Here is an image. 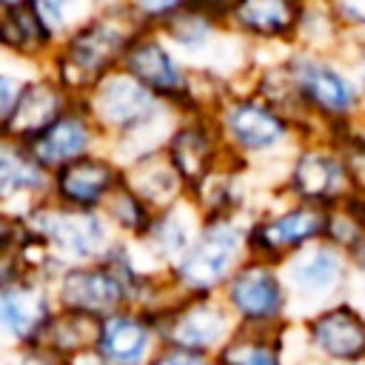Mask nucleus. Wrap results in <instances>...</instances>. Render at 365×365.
Wrapping results in <instances>:
<instances>
[{
    "instance_id": "obj_1",
    "label": "nucleus",
    "mask_w": 365,
    "mask_h": 365,
    "mask_svg": "<svg viewBox=\"0 0 365 365\" xmlns=\"http://www.w3.org/2000/svg\"><path fill=\"white\" fill-rule=\"evenodd\" d=\"M148 29L137 23L128 6H106L91 11L66 40L57 43L48 57V74L74 97L83 100L86 91L103 80L108 71L120 68L128 46Z\"/></svg>"
},
{
    "instance_id": "obj_2",
    "label": "nucleus",
    "mask_w": 365,
    "mask_h": 365,
    "mask_svg": "<svg viewBox=\"0 0 365 365\" xmlns=\"http://www.w3.org/2000/svg\"><path fill=\"white\" fill-rule=\"evenodd\" d=\"M248 257V225L234 214L202 217L194 242L165 271V279L180 297H220Z\"/></svg>"
},
{
    "instance_id": "obj_3",
    "label": "nucleus",
    "mask_w": 365,
    "mask_h": 365,
    "mask_svg": "<svg viewBox=\"0 0 365 365\" xmlns=\"http://www.w3.org/2000/svg\"><path fill=\"white\" fill-rule=\"evenodd\" d=\"M20 225L23 234L40 242L60 265L100 262L117 242L103 211L68 208L54 200H43L29 208L20 217Z\"/></svg>"
},
{
    "instance_id": "obj_4",
    "label": "nucleus",
    "mask_w": 365,
    "mask_h": 365,
    "mask_svg": "<svg viewBox=\"0 0 365 365\" xmlns=\"http://www.w3.org/2000/svg\"><path fill=\"white\" fill-rule=\"evenodd\" d=\"M237 328L251 331H282L294 322L291 297L279 265L248 257L220 291Z\"/></svg>"
},
{
    "instance_id": "obj_5",
    "label": "nucleus",
    "mask_w": 365,
    "mask_h": 365,
    "mask_svg": "<svg viewBox=\"0 0 365 365\" xmlns=\"http://www.w3.org/2000/svg\"><path fill=\"white\" fill-rule=\"evenodd\" d=\"M279 271H282V279H285V288L291 297V311L299 308L297 319H302L325 305L345 299L354 265H351L348 254H342L331 242L319 240V242H311V245L299 248L297 254H291L279 265Z\"/></svg>"
},
{
    "instance_id": "obj_6",
    "label": "nucleus",
    "mask_w": 365,
    "mask_h": 365,
    "mask_svg": "<svg viewBox=\"0 0 365 365\" xmlns=\"http://www.w3.org/2000/svg\"><path fill=\"white\" fill-rule=\"evenodd\" d=\"M154 325L163 345L188 348L200 354H220L222 345L237 331L220 297H174L154 314Z\"/></svg>"
},
{
    "instance_id": "obj_7",
    "label": "nucleus",
    "mask_w": 365,
    "mask_h": 365,
    "mask_svg": "<svg viewBox=\"0 0 365 365\" xmlns=\"http://www.w3.org/2000/svg\"><path fill=\"white\" fill-rule=\"evenodd\" d=\"M80 106L94 120L103 137L108 134L128 140L157 117L160 97H154L128 71L114 68L86 91Z\"/></svg>"
},
{
    "instance_id": "obj_8",
    "label": "nucleus",
    "mask_w": 365,
    "mask_h": 365,
    "mask_svg": "<svg viewBox=\"0 0 365 365\" xmlns=\"http://www.w3.org/2000/svg\"><path fill=\"white\" fill-rule=\"evenodd\" d=\"M302 356L325 365L365 362V311L348 299L325 305L294 322Z\"/></svg>"
},
{
    "instance_id": "obj_9",
    "label": "nucleus",
    "mask_w": 365,
    "mask_h": 365,
    "mask_svg": "<svg viewBox=\"0 0 365 365\" xmlns=\"http://www.w3.org/2000/svg\"><path fill=\"white\" fill-rule=\"evenodd\" d=\"M325 237V208L297 202L248 225V254L282 265L299 248Z\"/></svg>"
},
{
    "instance_id": "obj_10",
    "label": "nucleus",
    "mask_w": 365,
    "mask_h": 365,
    "mask_svg": "<svg viewBox=\"0 0 365 365\" xmlns=\"http://www.w3.org/2000/svg\"><path fill=\"white\" fill-rule=\"evenodd\" d=\"M54 314L51 285L40 277H26L0 291V339L11 345V351L40 348Z\"/></svg>"
},
{
    "instance_id": "obj_11",
    "label": "nucleus",
    "mask_w": 365,
    "mask_h": 365,
    "mask_svg": "<svg viewBox=\"0 0 365 365\" xmlns=\"http://www.w3.org/2000/svg\"><path fill=\"white\" fill-rule=\"evenodd\" d=\"M154 317L143 308H120L97 322L91 351L103 365H148L160 351Z\"/></svg>"
},
{
    "instance_id": "obj_12",
    "label": "nucleus",
    "mask_w": 365,
    "mask_h": 365,
    "mask_svg": "<svg viewBox=\"0 0 365 365\" xmlns=\"http://www.w3.org/2000/svg\"><path fill=\"white\" fill-rule=\"evenodd\" d=\"M123 185V168L106 157V154H88L80 157L51 174L48 200L68 205V208H86V211H103L106 200Z\"/></svg>"
},
{
    "instance_id": "obj_13",
    "label": "nucleus",
    "mask_w": 365,
    "mask_h": 365,
    "mask_svg": "<svg viewBox=\"0 0 365 365\" xmlns=\"http://www.w3.org/2000/svg\"><path fill=\"white\" fill-rule=\"evenodd\" d=\"M100 140H103V134L94 125V120L86 114V108L80 103H74L66 114H60L46 131H40L26 145H29L31 157L37 160V165L43 171L54 174L57 168H63L80 157L97 154Z\"/></svg>"
},
{
    "instance_id": "obj_14",
    "label": "nucleus",
    "mask_w": 365,
    "mask_h": 365,
    "mask_svg": "<svg viewBox=\"0 0 365 365\" xmlns=\"http://www.w3.org/2000/svg\"><path fill=\"white\" fill-rule=\"evenodd\" d=\"M51 174L37 165L29 145L11 137H0V208L17 220L48 200Z\"/></svg>"
},
{
    "instance_id": "obj_15",
    "label": "nucleus",
    "mask_w": 365,
    "mask_h": 365,
    "mask_svg": "<svg viewBox=\"0 0 365 365\" xmlns=\"http://www.w3.org/2000/svg\"><path fill=\"white\" fill-rule=\"evenodd\" d=\"M220 131L242 151H268L288 137L291 123L262 97H237L222 106Z\"/></svg>"
},
{
    "instance_id": "obj_16",
    "label": "nucleus",
    "mask_w": 365,
    "mask_h": 365,
    "mask_svg": "<svg viewBox=\"0 0 365 365\" xmlns=\"http://www.w3.org/2000/svg\"><path fill=\"white\" fill-rule=\"evenodd\" d=\"M288 188L299 202L319 205V208L339 205L354 194L342 157L322 148H308L294 160Z\"/></svg>"
},
{
    "instance_id": "obj_17",
    "label": "nucleus",
    "mask_w": 365,
    "mask_h": 365,
    "mask_svg": "<svg viewBox=\"0 0 365 365\" xmlns=\"http://www.w3.org/2000/svg\"><path fill=\"white\" fill-rule=\"evenodd\" d=\"M120 68L128 71L137 83H143L160 100L188 97V74L182 71V66L171 57V51L151 31H143L128 46Z\"/></svg>"
},
{
    "instance_id": "obj_18",
    "label": "nucleus",
    "mask_w": 365,
    "mask_h": 365,
    "mask_svg": "<svg viewBox=\"0 0 365 365\" xmlns=\"http://www.w3.org/2000/svg\"><path fill=\"white\" fill-rule=\"evenodd\" d=\"M74 103V100L48 71H40V74H31L20 100H17V108L9 120V128H6V137L11 140H20V143H29L34 140L40 131H46L60 114H66Z\"/></svg>"
},
{
    "instance_id": "obj_19",
    "label": "nucleus",
    "mask_w": 365,
    "mask_h": 365,
    "mask_svg": "<svg viewBox=\"0 0 365 365\" xmlns=\"http://www.w3.org/2000/svg\"><path fill=\"white\" fill-rule=\"evenodd\" d=\"M288 71L311 111H317L328 120H342L356 106L354 86L328 63H319L314 57H299V60H294V66Z\"/></svg>"
},
{
    "instance_id": "obj_20",
    "label": "nucleus",
    "mask_w": 365,
    "mask_h": 365,
    "mask_svg": "<svg viewBox=\"0 0 365 365\" xmlns=\"http://www.w3.org/2000/svg\"><path fill=\"white\" fill-rule=\"evenodd\" d=\"M165 157L177 171V177L182 180L185 191H194L217 168V157H220L217 131L205 120H188L168 137Z\"/></svg>"
},
{
    "instance_id": "obj_21",
    "label": "nucleus",
    "mask_w": 365,
    "mask_h": 365,
    "mask_svg": "<svg viewBox=\"0 0 365 365\" xmlns=\"http://www.w3.org/2000/svg\"><path fill=\"white\" fill-rule=\"evenodd\" d=\"M123 168V165H120ZM123 185L128 191H134L154 214L165 211L171 205H177L185 194L182 180L177 177V171L171 168L168 157L160 151H148L134 157L125 168H123Z\"/></svg>"
},
{
    "instance_id": "obj_22",
    "label": "nucleus",
    "mask_w": 365,
    "mask_h": 365,
    "mask_svg": "<svg viewBox=\"0 0 365 365\" xmlns=\"http://www.w3.org/2000/svg\"><path fill=\"white\" fill-rule=\"evenodd\" d=\"M200 225H202V217H197L191 211V205H185L180 200L177 205L154 214L140 245L160 262V271H168L185 254V248L194 242Z\"/></svg>"
},
{
    "instance_id": "obj_23",
    "label": "nucleus",
    "mask_w": 365,
    "mask_h": 365,
    "mask_svg": "<svg viewBox=\"0 0 365 365\" xmlns=\"http://www.w3.org/2000/svg\"><path fill=\"white\" fill-rule=\"evenodd\" d=\"M57 43L40 23L31 3L0 9V51L17 60H48Z\"/></svg>"
},
{
    "instance_id": "obj_24",
    "label": "nucleus",
    "mask_w": 365,
    "mask_h": 365,
    "mask_svg": "<svg viewBox=\"0 0 365 365\" xmlns=\"http://www.w3.org/2000/svg\"><path fill=\"white\" fill-rule=\"evenodd\" d=\"M291 325L282 331L237 328L231 334V339L222 345V351L217 354L220 365H291V359H288Z\"/></svg>"
},
{
    "instance_id": "obj_25",
    "label": "nucleus",
    "mask_w": 365,
    "mask_h": 365,
    "mask_svg": "<svg viewBox=\"0 0 365 365\" xmlns=\"http://www.w3.org/2000/svg\"><path fill=\"white\" fill-rule=\"evenodd\" d=\"M237 29L254 37H285L299 29V0H240L231 11Z\"/></svg>"
},
{
    "instance_id": "obj_26",
    "label": "nucleus",
    "mask_w": 365,
    "mask_h": 365,
    "mask_svg": "<svg viewBox=\"0 0 365 365\" xmlns=\"http://www.w3.org/2000/svg\"><path fill=\"white\" fill-rule=\"evenodd\" d=\"M94 334H97V322L94 319L57 311L54 319L46 328V336H43L40 348H46L48 354L60 356L63 362H71L74 356H80L83 351H88L94 345Z\"/></svg>"
},
{
    "instance_id": "obj_27",
    "label": "nucleus",
    "mask_w": 365,
    "mask_h": 365,
    "mask_svg": "<svg viewBox=\"0 0 365 365\" xmlns=\"http://www.w3.org/2000/svg\"><path fill=\"white\" fill-rule=\"evenodd\" d=\"M103 217L108 220L111 231L117 234V240L125 242H140L154 220V211L125 185H120L103 205Z\"/></svg>"
},
{
    "instance_id": "obj_28",
    "label": "nucleus",
    "mask_w": 365,
    "mask_h": 365,
    "mask_svg": "<svg viewBox=\"0 0 365 365\" xmlns=\"http://www.w3.org/2000/svg\"><path fill=\"white\" fill-rule=\"evenodd\" d=\"M86 3L88 0H31V9L37 11L40 23L54 37V43H60L91 17L86 11Z\"/></svg>"
},
{
    "instance_id": "obj_29",
    "label": "nucleus",
    "mask_w": 365,
    "mask_h": 365,
    "mask_svg": "<svg viewBox=\"0 0 365 365\" xmlns=\"http://www.w3.org/2000/svg\"><path fill=\"white\" fill-rule=\"evenodd\" d=\"M163 29H165L168 37L177 40L180 46L197 48V46H202V43L211 37V31H214V17H211L208 11H202V9H197V6L188 3L182 11H177L171 20H165Z\"/></svg>"
},
{
    "instance_id": "obj_30",
    "label": "nucleus",
    "mask_w": 365,
    "mask_h": 365,
    "mask_svg": "<svg viewBox=\"0 0 365 365\" xmlns=\"http://www.w3.org/2000/svg\"><path fill=\"white\" fill-rule=\"evenodd\" d=\"M191 0H128V11L137 17V23L143 29L151 31V26H163L165 20H171L177 11H182Z\"/></svg>"
},
{
    "instance_id": "obj_31",
    "label": "nucleus",
    "mask_w": 365,
    "mask_h": 365,
    "mask_svg": "<svg viewBox=\"0 0 365 365\" xmlns=\"http://www.w3.org/2000/svg\"><path fill=\"white\" fill-rule=\"evenodd\" d=\"M31 74H20L14 68H0V137H6V128H9V120L17 108V100L26 88Z\"/></svg>"
},
{
    "instance_id": "obj_32",
    "label": "nucleus",
    "mask_w": 365,
    "mask_h": 365,
    "mask_svg": "<svg viewBox=\"0 0 365 365\" xmlns=\"http://www.w3.org/2000/svg\"><path fill=\"white\" fill-rule=\"evenodd\" d=\"M148 365H220L217 354H200L188 348H174V345H160V351L151 356Z\"/></svg>"
},
{
    "instance_id": "obj_33",
    "label": "nucleus",
    "mask_w": 365,
    "mask_h": 365,
    "mask_svg": "<svg viewBox=\"0 0 365 365\" xmlns=\"http://www.w3.org/2000/svg\"><path fill=\"white\" fill-rule=\"evenodd\" d=\"M26 277H31V274H29V268H26L20 242L0 248V291L11 288L14 282H20V279H26Z\"/></svg>"
},
{
    "instance_id": "obj_34",
    "label": "nucleus",
    "mask_w": 365,
    "mask_h": 365,
    "mask_svg": "<svg viewBox=\"0 0 365 365\" xmlns=\"http://www.w3.org/2000/svg\"><path fill=\"white\" fill-rule=\"evenodd\" d=\"M331 11L334 20L351 29H362L365 26V0H331Z\"/></svg>"
},
{
    "instance_id": "obj_35",
    "label": "nucleus",
    "mask_w": 365,
    "mask_h": 365,
    "mask_svg": "<svg viewBox=\"0 0 365 365\" xmlns=\"http://www.w3.org/2000/svg\"><path fill=\"white\" fill-rule=\"evenodd\" d=\"M9 365H66V362L48 354L46 348H23V351H11Z\"/></svg>"
},
{
    "instance_id": "obj_36",
    "label": "nucleus",
    "mask_w": 365,
    "mask_h": 365,
    "mask_svg": "<svg viewBox=\"0 0 365 365\" xmlns=\"http://www.w3.org/2000/svg\"><path fill=\"white\" fill-rule=\"evenodd\" d=\"M20 237H23V225H20V220H17L14 214H9V211L0 208V248H6V245H17Z\"/></svg>"
},
{
    "instance_id": "obj_37",
    "label": "nucleus",
    "mask_w": 365,
    "mask_h": 365,
    "mask_svg": "<svg viewBox=\"0 0 365 365\" xmlns=\"http://www.w3.org/2000/svg\"><path fill=\"white\" fill-rule=\"evenodd\" d=\"M237 3H240V0H191V6H197V9L208 11L211 17H220V14H231V11L237 9Z\"/></svg>"
},
{
    "instance_id": "obj_38",
    "label": "nucleus",
    "mask_w": 365,
    "mask_h": 365,
    "mask_svg": "<svg viewBox=\"0 0 365 365\" xmlns=\"http://www.w3.org/2000/svg\"><path fill=\"white\" fill-rule=\"evenodd\" d=\"M351 265H354V271H359V274H365V242L351 254Z\"/></svg>"
},
{
    "instance_id": "obj_39",
    "label": "nucleus",
    "mask_w": 365,
    "mask_h": 365,
    "mask_svg": "<svg viewBox=\"0 0 365 365\" xmlns=\"http://www.w3.org/2000/svg\"><path fill=\"white\" fill-rule=\"evenodd\" d=\"M31 0H0V9H14V6H26Z\"/></svg>"
},
{
    "instance_id": "obj_40",
    "label": "nucleus",
    "mask_w": 365,
    "mask_h": 365,
    "mask_svg": "<svg viewBox=\"0 0 365 365\" xmlns=\"http://www.w3.org/2000/svg\"><path fill=\"white\" fill-rule=\"evenodd\" d=\"M291 365H325V362H319V359H311V356H302V359H294Z\"/></svg>"
},
{
    "instance_id": "obj_41",
    "label": "nucleus",
    "mask_w": 365,
    "mask_h": 365,
    "mask_svg": "<svg viewBox=\"0 0 365 365\" xmlns=\"http://www.w3.org/2000/svg\"><path fill=\"white\" fill-rule=\"evenodd\" d=\"M356 365H365V362H356Z\"/></svg>"
},
{
    "instance_id": "obj_42",
    "label": "nucleus",
    "mask_w": 365,
    "mask_h": 365,
    "mask_svg": "<svg viewBox=\"0 0 365 365\" xmlns=\"http://www.w3.org/2000/svg\"><path fill=\"white\" fill-rule=\"evenodd\" d=\"M106 3H114V0H106Z\"/></svg>"
},
{
    "instance_id": "obj_43",
    "label": "nucleus",
    "mask_w": 365,
    "mask_h": 365,
    "mask_svg": "<svg viewBox=\"0 0 365 365\" xmlns=\"http://www.w3.org/2000/svg\"><path fill=\"white\" fill-rule=\"evenodd\" d=\"M362 80H365V74H362Z\"/></svg>"
}]
</instances>
